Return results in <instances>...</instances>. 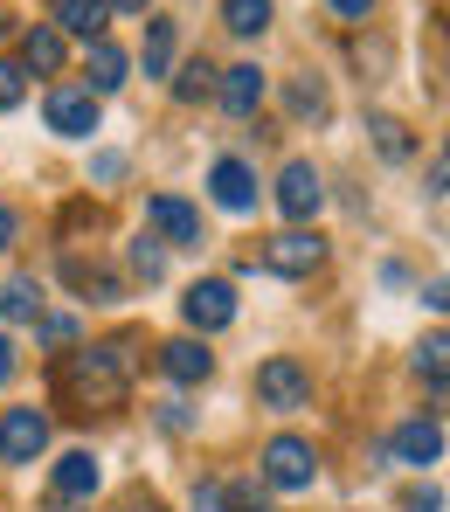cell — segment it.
<instances>
[{"mask_svg":"<svg viewBox=\"0 0 450 512\" xmlns=\"http://www.w3.org/2000/svg\"><path fill=\"white\" fill-rule=\"evenodd\" d=\"M132 340H111V346H77L63 360V395L77 409H118L125 388H132Z\"/></svg>","mask_w":450,"mask_h":512,"instance_id":"cell-1","label":"cell"},{"mask_svg":"<svg viewBox=\"0 0 450 512\" xmlns=\"http://www.w3.org/2000/svg\"><path fill=\"white\" fill-rule=\"evenodd\" d=\"M319 478V450L305 436H270L264 443V485L270 492H312Z\"/></svg>","mask_w":450,"mask_h":512,"instance_id":"cell-2","label":"cell"},{"mask_svg":"<svg viewBox=\"0 0 450 512\" xmlns=\"http://www.w3.org/2000/svg\"><path fill=\"white\" fill-rule=\"evenodd\" d=\"M257 402H264L270 416H298V409L312 402V374H305L291 353H270L264 367H257Z\"/></svg>","mask_w":450,"mask_h":512,"instance_id":"cell-3","label":"cell"},{"mask_svg":"<svg viewBox=\"0 0 450 512\" xmlns=\"http://www.w3.org/2000/svg\"><path fill=\"white\" fill-rule=\"evenodd\" d=\"M319 208H326V187H319V167H312V160H291V167L277 173V215L305 229V222H312Z\"/></svg>","mask_w":450,"mask_h":512,"instance_id":"cell-4","label":"cell"},{"mask_svg":"<svg viewBox=\"0 0 450 512\" xmlns=\"http://www.w3.org/2000/svg\"><path fill=\"white\" fill-rule=\"evenodd\" d=\"M319 263H326L319 229H284V236H270V243H264V270H270V277H312Z\"/></svg>","mask_w":450,"mask_h":512,"instance_id":"cell-5","label":"cell"},{"mask_svg":"<svg viewBox=\"0 0 450 512\" xmlns=\"http://www.w3.org/2000/svg\"><path fill=\"white\" fill-rule=\"evenodd\" d=\"M180 312H187L194 333H222V326H236V291H229L222 277H201V284H187Z\"/></svg>","mask_w":450,"mask_h":512,"instance_id":"cell-6","label":"cell"},{"mask_svg":"<svg viewBox=\"0 0 450 512\" xmlns=\"http://www.w3.org/2000/svg\"><path fill=\"white\" fill-rule=\"evenodd\" d=\"M49 450V416L42 409H7L0 416V457L7 464H35Z\"/></svg>","mask_w":450,"mask_h":512,"instance_id":"cell-7","label":"cell"},{"mask_svg":"<svg viewBox=\"0 0 450 512\" xmlns=\"http://www.w3.org/2000/svg\"><path fill=\"white\" fill-rule=\"evenodd\" d=\"M97 97H90L84 84H56L49 90V132H63V139H90L97 132Z\"/></svg>","mask_w":450,"mask_h":512,"instance_id":"cell-8","label":"cell"},{"mask_svg":"<svg viewBox=\"0 0 450 512\" xmlns=\"http://www.w3.org/2000/svg\"><path fill=\"white\" fill-rule=\"evenodd\" d=\"M264 70L257 63H236V70H215V97H222V111L229 118H257V104H264Z\"/></svg>","mask_w":450,"mask_h":512,"instance_id":"cell-9","label":"cell"},{"mask_svg":"<svg viewBox=\"0 0 450 512\" xmlns=\"http://www.w3.org/2000/svg\"><path fill=\"white\" fill-rule=\"evenodd\" d=\"M208 194H215L229 215H250V208H257V173H250V160H215V167H208Z\"/></svg>","mask_w":450,"mask_h":512,"instance_id":"cell-10","label":"cell"},{"mask_svg":"<svg viewBox=\"0 0 450 512\" xmlns=\"http://www.w3.org/2000/svg\"><path fill=\"white\" fill-rule=\"evenodd\" d=\"M146 222H153L167 243H180V250H201V215H194L180 194H153V201H146Z\"/></svg>","mask_w":450,"mask_h":512,"instance_id":"cell-11","label":"cell"},{"mask_svg":"<svg viewBox=\"0 0 450 512\" xmlns=\"http://www.w3.org/2000/svg\"><path fill=\"white\" fill-rule=\"evenodd\" d=\"M160 374H167L174 388H201V381L215 374V353L201 340H167L160 346Z\"/></svg>","mask_w":450,"mask_h":512,"instance_id":"cell-12","label":"cell"},{"mask_svg":"<svg viewBox=\"0 0 450 512\" xmlns=\"http://www.w3.org/2000/svg\"><path fill=\"white\" fill-rule=\"evenodd\" d=\"M388 450H395V464H416V471H423V464H437V457H444V423H437V416H416V423L395 429V443H388Z\"/></svg>","mask_w":450,"mask_h":512,"instance_id":"cell-13","label":"cell"},{"mask_svg":"<svg viewBox=\"0 0 450 512\" xmlns=\"http://www.w3.org/2000/svg\"><path fill=\"white\" fill-rule=\"evenodd\" d=\"M63 63H70V42H63L49 21H35V28L21 35V70H28V77H63Z\"/></svg>","mask_w":450,"mask_h":512,"instance_id":"cell-14","label":"cell"},{"mask_svg":"<svg viewBox=\"0 0 450 512\" xmlns=\"http://www.w3.org/2000/svg\"><path fill=\"white\" fill-rule=\"evenodd\" d=\"M104 21H111V7L104 0H49V28L70 42V35H84V42H97L104 35Z\"/></svg>","mask_w":450,"mask_h":512,"instance_id":"cell-15","label":"cell"},{"mask_svg":"<svg viewBox=\"0 0 450 512\" xmlns=\"http://www.w3.org/2000/svg\"><path fill=\"white\" fill-rule=\"evenodd\" d=\"M97 485H104V471H97V457H90V450H63V457H56V499L84 506Z\"/></svg>","mask_w":450,"mask_h":512,"instance_id":"cell-16","label":"cell"},{"mask_svg":"<svg viewBox=\"0 0 450 512\" xmlns=\"http://www.w3.org/2000/svg\"><path fill=\"white\" fill-rule=\"evenodd\" d=\"M84 70H90V97H104V90H118L125 84V70H132V63H125V49H118V42H111V35H97V42H90L84 49Z\"/></svg>","mask_w":450,"mask_h":512,"instance_id":"cell-17","label":"cell"},{"mask_svg":"<svg viewBox=\"0 0 450 512\" xmlns=\"http://www.w3.org/2000/svg\"><path fill=\"white\" fill-rule=\"evenodd\" d=\"M63 277H70L77 291H97V305H118V298H125V284H118L104 263H84V256H63Z\"/></svg>","mask_w":450,"mask_h":512,"instance_id":"cell-18","label":"cell"},{"mask_svg":"<svg viewBox=\"0 0 450 512\" xmlns=\"http://www.w3.org/2000/svg\"><path fill=\"white\" fill-rule=\"evenodd\" d=\"M0 312H7L14 326L42 319V284H35V277H7V291H0Z\"/></svg>","mask_w":450,"mask_h":512,"instance_id":"cell-19","label":"cell"},{"mask_svg":"<svg viewBox=\"0 0 450 512\" xmlns=\"http://www.w3.org/2000/svg\"><path fill=\"white\" fill-rule=\"evenodd\" d=\"M222 28H229V35H264L270 0H222Z\"/></svg>","mask_w":450,"mask_h":512,"instance_id":"cell-20","label":"cell"},{"mask_svg":"<svg viewBox=\"0 0 450 512\" xmlns=\"http://www.w3.org/2000/svg\"><path fill=\"white\" fill-rule=\"evenodd\" d=\"M139 63H146V77H167V63H174V21H146Z\"/></svg>","mask_w":450,"mask_h":512,"instance_id":"cell-21","label":"cell"},{"mask_svg":"<svg viewBox=\"0 0 450 512\" xmlns=\"http://www.w3.org/2000/svg\"><path fill=\"white\" fill-rule=\"evenodd\" d=\"M367 132H374V146H381V160H409V153H416V139H409V125H402V118H388V111H381V118H367Z\"/></svg>","mask_w":450,"mask_h":512,"instance_id":"cell-22","label":"cell"},{"mask_svg":"<svg viewBox=\"0 0 450 512\" xmlns=\"http://www.w3.org/2000/svg\"><path fill=\"white\" fill-rule=\"evenodd\" d=\"M444 353H450V340H444V333H430V340L416 346V374L430 381V395H444Z\"/></svg>","mask_w":450,"mask_h":512,"instance_id":"cell-23","label":"cell"},{"mask_svg":"<svg viewBox=\"0 0 450 512\" xmlns=\"http://www.w3.org/2000/svg\"><path fill=\"white\" fill-rule=\"evenodd\" d=\"M222 499H229V512H270V485L264 478H236V485H222Z\"/></svg>","mask_w":450,"mask_h":512,"instance_id":"cell-24","label":"cell"},{"mask_svg":"<svg viewBox=\"0 0 450 512\" xmlns=\"http://www.w3.org/2000/svg\"><path fill=\"white\" fill-rule=\"evenodd\" d=\"M208 90H215V70L194 56V63H187V70L174 77V97H180V104H194V97H208Z\"/></svg>","mask_w":450,"mask_h":512,"instance_id":"cell-25","label":"cell"},{"mask_svg":"<svg viewBox=\"0 0 450 512\" xmlns=\"http://www.w3.org/2000/svg\"><path fill=\"white\" fill-rule=\"evenodd\" d=\"M132 270H139L146 284H160V277H167V250H160L153 236H139V243H132Z\"/></svg>","mask_w":450,"mask_h":512,"instance_id":"cell-26","label":"cell"},{"mask_svg":"<svg viewBox=\"0 0 450 512\" xmlns=\"http://www.w3.org/2000/svg\"><path fill=\"white\" fill-rule=\"evenodd\" d=\"M291 111H298V118H326V90L312 84V77H298V84H291Z\"/></svg>","mask_w":450,"mask_h":512,"instance_id":"cell-27","label":"cell"},{"mask_svg":"<svg viewBox=\"0 0 450 512\" xmlns=\"http://www.w3.org/2000/svg\"><path fill=\"white\" fill-rule=\"evenodd\" d=\"M21 97H28V70H21V63H7V56H0V111H14V104H21Z\"/></svg>","mask_w":450,"mask_h":512,"instance_id":"cell-28","label":"cell"},{"mask_svg":"<svg viewBox=\"0 0 450 512\" xmlns=\"http://www.w3.org/2000/svg\"><path fill=\"white\" fill-rule=\"evenodd\" d=\"M194 512H229V499H222V478H201V485H194Z\"/></svg>","mask_w":450,"mask_h":512,"instance_id":"cell-29","label":"cell"},{"mask_svg":"<svg viewBox=\"0 0 450 512\" xmlns=\"http://www.w3.org/2000/svg\"><path fill=\"white\" fill-rule=\"evenodd\" d=\"M42 340H49V346H70V340H77V319H63V312H56V319H42Z\"/></svg>","mask_w":450,"mask_h":512,"instance_id":"cell-30","label":"cell"},{"mask_svg":"<svg viewBox=\"0 0 450 512\" xmlns=\"http://www.w3.org/2000/svg\"><path fill=\"white\" fill-rule=\"evenodd\" d=\"M90 173H97V180H118V173H125V153H97Z\"/></svg>","mask_w":450,"mask_h":512,"instance_id":"cell-31","label":"cell"},{"mask_svg":"<svg viewBox=\"0 0 450 512\" xmlns=\"http://www.w3.org/2000/svg\"><path fill=\"white\" fill-rule=\"evenodd\" d=\"M333 14H340V21H367V14H374V0H333Z\"/></svg>","mask_w":450,"mask_h":512,"instance_id":"cell-32","label":"cell"},{"mask_svg":"<svg viewBox=\"0 0 450 512\" xmlns=\"http://www.w3.org/2000/svg\"><path fill=\"white\" fill-rule=\"evenodd\" d=\"M14 229H21V215H14V208L0 201V250H14Z\"/></svg>","mask_w":450,"mask_h":512,"instance_id":"cell-33","label":"cell"},{"mask_svg":"<svg viewBox=\"0 0 450 512\" xmlns=\"http://www.w3.org/2000/svg\"><path fill=\"white\" fill-rule=\"evenodd\" d=\"M14 367H21V360H14V340H7V333H0V388H7V381H14Z\"/></svg>","mask_w":450,"mask_h":512,"instance_id":"cell-34","label":"cell"},{"mask_svg":"<svg viewBox=\"0 0 450 512\" xmlns=\"http://www.w3.org/2000/svg\"><path fill=\"white\" fill-rule=\"evenodd\" d=\"M444 180H450V160L437 153V160H430V194H437V201H444Z\"/></svg>","mask_w":450,"mask_h":512,"instance_id":"cell-35","label":"cell"},{"mask_svg":"<svg viewBox=\"0 0 450 512\" xmlns=\"http://www.w3.org/2000/svg\"><path fill=\"white\" fill-rule=\"evenodd\" d=\"M409 512H444V492H416V499H409Z\"/></svg>","mask_w":450,"mask_h":512,"instance_id":"cell-36","label":"cell"},{"mask_svg":"<svg viewBox=\"0 0 450 512\" xmlns=\"http://www.w3.org/2000/svg\"><path fill=\"white\" fill-rule=\"evenodd\" d=\"M104 7H118V14H146L153 0H104Z\"/></svg>","mask_w":450,"mask_h":512,"instance_id":"cell-37","label":"cell"},{"mask_svg":"<svg viewBox=\"0 0 450 512\" xmlns=\"http://www.w3.org/2000/svg\"><path fill=\"white\" fill-rule=\"evenodd\" d=\"M118 512H160V506H153V499H125Z\"/></svg>","mask_w":450,"mask_h":512,"instance_id":"cell-38","label":"cell"},{"mask_svg":"<svg viewBox=\"0 0 450 512\" xmlns=\"http://www.w3.org/2000/svg\"><path fill=\"white\" fill-rule=\"evenodd\" d=\"M42 512H77V506H70V499H49V506H42Z\"/></svg>","mask_w":450,"mask_h":512,"instance_id":"cell-39","label":"cell"}]
</instances>
